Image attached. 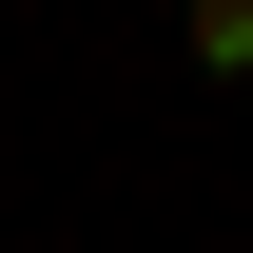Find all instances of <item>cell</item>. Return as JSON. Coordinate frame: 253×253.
<instances>
[{
	"label": "cell",
	"instance_id": "6da1fadb",
	"mask_svg": "<svg viewBox=\"0 0 253 253\" xmlns=\"http://www.w3.org/2000/svg\"><path fill=\"white\" fill-rule=\"evenodd\" d=\"M175 39H195V78H253V0H175Z\"/></svg>",
	"mask_w": 253,
	"mask_h": 253
}]
</instances>
